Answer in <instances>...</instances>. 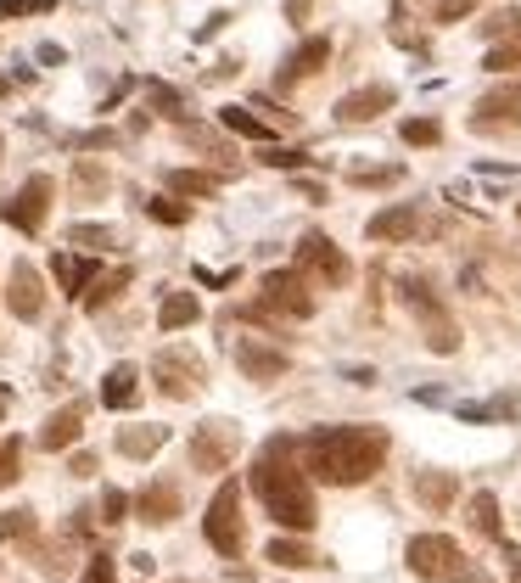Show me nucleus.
Segmentation results:
<instances>
[{"instance_id": "f03ea898", "label": "nucleus", "mask_w": 521, "mask_h": 583, "mask_svg": "<svg viewBox=\"0 0 521 583\" xmlns=\"http://www.w3.org/2000/svg\"><path fill=\"white\" fill-rule=\"evenodd\" d=\"M297 443L292 438H269L264 455L253 460V494L264 499V511L275 516L281 527H292V533H309L314 527V494H309V477H303V466H297Z\"/></svg>"}, {"instance_id": "c9c22d12", "label": "nucleus", "mask_w": 521, "mask_h": 583, "mask_svg": "<svg viewBox=\"0 0 521 583\" xmlns=\"http://www.w3.org/2000/svg\"><path fill=\"white\" fill-rule=\"evenodd\" d=\"M264 163L269 169H303L309 152H297V146H264Z\"/></svg>"}, {"instance_id": "8fccbe9b", "label": "nucleus", "mask_w": 521, "mask_h": 583, "mask_svg": "<svg viewBox=\"0 0 521 583\" xmlns=\"http://www.w3.org/2000/svg\"><path fill=\"white\" fill-rule=\"evenodd\" d=\"M6 404H12V393H6V387H0V415H6Z\"/></svg>"}, {"instance_id": "ddd939ff", "label": "nucleus", "mask_w": 521, "mask_h": 583, "mask_svg": "<svg viewBox=\"0 0 521 583\" xmlns=\"http://www.w3.org/2000/svg\"><path fill=\"white\" fill-rule=\"evenodd\" d=\"M6 309H12L17 320H40V309H45L40 270H34L29 258H17V264H12V286H6Z\"/></svg>"}, {"instance_id": "6ab92c4d", "label": "nucleus", "mask_w": 521, "mask_h": 583, "mask_svg": "<svg viewBox=\"0 0 521 583\" xmlns=\"http://www.w3.org/2000/svg\"><path fill=\"white\" fill-rule=\"evenodd\" d=\"M135 399H141V370L113 365L107 370V382H101V404H107V410H129Z\"/></svg>"}, {"instance_id": "79ce46f5", "label": "nucleus", "mask_w": 521, "mask_h": 583, "mask_svg": "<svg viewBox=\"0 0 521 583\" xmlns=\"http://www.w3.org/2000/svg\"><path fill=\"white\" fill-rule=\"evenodd\" d=\"M40 0H0V17H34Z\"/></svg>"}, {"instance_id": "37998d69", "label": "nucleus", "mask_w": 521, "mask_h": 583, "mask_svg": "<svg viewBox=\"0 0 521 583\" xmlns=\"http://www.w3.org/2000/svg\"><path fill=\"white\" fill-rule=\"evenodd\" d=\"M107 146H118L113 129H90V135H85V152H107Z\"/></svg>"}, {"instance_id": "1a4fd4ad", "label": "nucleus", "mask_w": 521, "mask_h": 583, "mask_svg": "<svg viewBox=\"0 0 521 583\" xmlns=\"http://www.w3.org/2000/svg\"><path fill=\"white\" fill-rule=\"evenodd\" d=\"M51 197H57V185H51V174H29V180L17 185V197L0 208L6 214V225H17L23 236H40L45 214H51Z\"/></svg>"}, {"instance_id": "2eb2a0df", "label": "nucleus", "mask_w": 521, "mask_h": 583, "mask_svg": "<svg viewBox=\"0 0 521 583\" xmlns=\"http://www.w3.org/2000/svg\"><path fill=\"white\" fill-rule=\"evenodd\" d=\"M393 85H365V90H348V96L337 101V118L342 124H370V118H381L387 107H393Z\"/></svg>"}, {"instance_id": "393cba45", "label": "nucleus", "mask_w": 521, "mask_h": 583, "mask_svg": "<svg viewBox=\"0 0 521 583\" xmlns=\"http://www.w3.org/2000/svg\"><path fill=\"white\" fill-rule=\"evenodd\" d=\"M169 191L174 197H213V191H219V174H208V169H169Z\"/></svg>"}, {"instance_id": "58836bf2", "label": "nucleus", "mask_w": 521, "mask_h": 583, "mask_svg": "<svg viewBox=\"0 0 521 583\" xmlns=\"http://www.w3.org/2000/svg\"><path fill=\"white\" fill-rule=\"evenodd\" d=\"M124 511H129V494L124 488H107V494H101V516H107V522H124Z\"/></svg>"}, {"instance_id": "a211bd4d", "label": "nucleus", "mask_w": 521, "mask_h": 583, "mask_svg": "<svg viewBox=\"0 0 521 583\" xmlns=\"http://www.w3.org/2000/svg\"><path fill=\"white\" fill-rule=\"evenodd\" d=\"M415 499H421L426 511H449L454 499H460L454 471H415Z\"/></svg>"}, {"instance_id": "7c9ffc66", "label": "nucleus", "mask_w": 521, "mask_h": 583, "mask_svg": "<svg viewBox=\"0 0 521 583\" xmlns=\"http://www.w3.org/2000/svg\"><path fill=\"white\" fill-rule=\"evenodd\" d=\"M482 34H488V40H510L516 45L521 40V6H499V12L482 23Z\"/></svg>"}, {"instance_id": "5701e85b", "label": "nucleus", "mask_w": 521, "mask_h": 583, "mask_svg": "<svg viewBox=\"0 0 521 583\" xmlns=\"http://www.w3.org/2000/svg\"><path fill=\"white\" fill-rule=\"evenodd\" d=\"M197 320H202V303L191 292H169L163 309H157V326L163 331H185V326H197Z\"/></svg>"}, {"instance_id": "9b49d317", "label": "nucleus", "mask_w": 521, "mask_h": 583, "mask_svg": "<svg viewBox=\"0 0 521 583\" xmlns=\"http://www.w3.org/2000/svg\"><path fill=\"white\" fill-rule=\"evenodd\" d=\"M521 124V85L516 79H505V85H493L488 96L477 101V113H471V129H516Z\"/></svg>"}, {"instance_id": "a19ab883", "label": "nucleus", "mask_w": 521, "mask_h": 583, "mask_svg": "<svg viewBox=\"0 0 521 583\" xmlns=\"http://www.w3.org/2000/svg\"><path fill=\"white\" fill-rule=\"evenodd\" d=\"M152 219H163V225H185L191 214H185L180 202H169V197H152Z\"/></svg>"}, {"instance_id": "a18cd8bd", "label": "nucleus", "mask_w": 521, "mask_h": 583, "mask_svg": "<svg viewBox=\"0 0 521 583\" xmlns=\"http://www.w3.org/2000/svg\"><path fill=\"white\" fill-rule=\"evenodd\" d=\"M101 185H107V180H101V169H85V163H79V191H90V197H96Z\"/></svg>"}, {"instance_id": "423d86ee", "label": "nucleus", "mask_w": 521, "mask_h": 583, "mask_svg": "<svg viewBox=\"0 0 521 583\" xmlns=\"http://www.w3.org/2000/svg\"><path fill=\"white\" fill-rule=\"evenodd\" d=\"M152 376H157V393L174 404L197 399L202 382H208V370H202V359L191 354V348H163V354L152 359Z\"/></svg>"}, {"instance_id": "dca6fc26", "label": "nucleus", "mask_w": 521, "mask_h": 583, "mask_svg": "<svg viewBox=\"0 0 521 583\" xmlns=\"http://www.w3.org/2000/svg\"><path fill=\"white\" fill-rule=\"evenodd\" d=\"M85 421H90V410H85V404H62V410H57V415H51V421L40 427V449H51V455H57V449L79 443V438H85Z\"/></svg>"}, {"instance_id": "3c124183", "label": "nucleus", "mask_w": 521, "mask_h": 583, "mask_svg": "<svg viewBox=\"0 0 521 583\" xmlns=\"http://www.w3.org/2000/svg\"><path fill=\"white\" fill-rule=\"evenodd\" d=\"M516 219H521V208H516Z\"/></svg>"}, {"instance_id": "4be33fe9", "label": "nucleus", "mask_w": 521, "mask_h": 583, "mask_svg": "<svg viewBox=\"0 0 521 583\" xmlns=\"http://www.w3.org/2000/svg\"><path fill=\"white\" fill-rule=\"evenodd\" d=\"M57 281H62V292L68 298H85V286L96 281V258H79V253H57Z\"/></svg>"}, {"instance_id": "f704fd0d", "label": "nucleus", "mask_w": 521, "mask_h": 583, "mask_svg": "<svg viewBox=\"0 0 521 583\" xmlns=\"http://www.w3.org/2000/svg\"><path fill=\"white\" fill-rule=\"evenodd\" d=\"M152 113L180 118V113H185V96H180V90H169V85H152Z\"/></svg>"}, {"instance_id": "473e14b6", "label": "nucleus", "mask_w": 521, "mask_h": 583, "mask_svg": "<svg viewBox=\"0 0 521 583\" xmlns=\"http://www.w3.org/2000/svg\"><path fill=\"white\" fill-rule=\"evenodd\" d=\"M17 471H23V443L6 438V443H0V488H12Z\"/></svg>"}, {"instance_id": "a878e982", "label": "nucleus", "mask_w": 521, "mask_h": 583, "mask_svg": "<svg viewBox=\"0 0 521 583\" xmlns=\"http://www.w3.org/2000/svg\"><path fill=\"white\" fill-rule=\"evenodd\" d=\"M118 292H129V270H107V275H96V281L85 286V309H107V303L118 298Z\"/></svg>"}, {"instance_id": "c756f323", "label": "nucleus", "mask_w": 521, "mask_h": 583, "mask_svg": "<svg viewBox=\"0 0 521 583\" xmlns=\"http://www.w3.org/2000/svg\"><path fill=\"white\" fill-rule=\"evenodd\" d=\"M118 230L113 225H73L68 230V247H79V253H101V247H113Z\"/></svg>"}, {"instance_id": "ea45409f", "label": "nucleus", "mask_w": 521, "mask_h": 583, "mask_svg": "<svg viewBox=\"0 0 521 583\" xmlns=\"http://www.w3.org/2000/svg\"><path fill=\"white\" fill-rule=\"evenodd\" d=\"M510 415V404H460V421H499Z\"/></svg>"}, {"instance_id": "0eeeda50", "label": "nucleus", "mask_w": 521, "mask_h": 583, "mask_svg": "<svg viewBox=\"0 0 521 583\" xmlns=\"http://www.w3.org/2000/svg\"><path fill=\"white\" fill-rule=\"evenodd\" d=\"M404 303L426 320V348H432V354H454V348H460V326H454L449 309L432 298V286H426V281L409 275V281H404Z\"/></svg>"}, {"instance_id": "bb28decb", "label": "nucleus", "mask_w": 521, "mask_h": 583, "mask_svg": "<svg viewBox=\"0 0 521 583\" xmlns=\"http://www.w3.org/2000/svg\"><path fill=\"white\" fill-rule=\"evenodd\" d=\"M471 527H477L482 539H505V527H499V499L482 488V494H471Z\"/></svg>"}, {"instance_id": "6e6552de", "label": "nucleus", "mask_w": 521, "mask_h": 583, "mask_svg": "<svg viewBox=\"0 0 521 583\" xmlns=\"http://www.w3.org/2000/svg\"><path fill=\"white\" fill-rule=\"evenodd\" d=\"M236 449H241V432H236V421H202L197 432H191V466L197 471H230V460H236Z\"/></svg>"}, {"instance_id": "aec40b11", "label": "nucleus", "mask_w": 521, "mask_h": 583, "mask_svg": "<svg viewBox=\"0 0 521 583\" xmlns=\"http://www.w3.org/2000/svg\"><path fill=\"white\" fill-rule=\"evenodd\" d=\"M325 62H331V40H303L286 57V68H281V85H297V79H309V73H320Z\"/></svg>"}, {"instance_id": "72a5a7b5", "label": "nucleus", "mask_w": 521, "mask_h": 583, "mask_svg": "<svg viewBox=\"0 0 521 583\" xmlns=\"http://www.w3.org/2000/svg\"><path fill=\"white\" fill-rule=\"evenodd\" d=\"M348 180L353 185H398L404 169H398V163H387V169H348Z\"/></svg>"}, {"instance_id": "49530a36", "label": "nucleus", "mask_w": 521, "mask_h": 583, "mask_svg": "<svg viewBox=\"0 0 521 583\" xmlns=\"http://www.w3.org/2000/svg\"><path fill=\"white\" fill-rule=\"evenodd\" d=\"M68 471H73V477H90V471H96V455H73Z\"/></svg>"}, {"instance_id": "2f4dec72", "label": "nucleus", "mask_w": 521, "mask_h": 583, "mask_svg": "<svg viewBox=\"0 0 521 583\" xmlns=\"http://www.w3.org/2000/svg\"><path fill=\"white\" fill-rule=\"evenodd\" d=\"M398 135H404L409 146H437V141H443V124H437V118H404Z\"/></svg>"}, {"instance_id": "b1692460", "label": "nucleus", "mask_w": 521, "mask_h": 583, "mask_svg": "<svg viewBox=\"0 0 521 583\" xmlns=\"http://www.w3.org/2000/svg\"><path fill=\"white\" fill-rule=\"evenodd\" d=\"M219 124H225L230 135H247V141H258V146L275 141V129H269L264 118H253L247 107H219Z\"/></svg>"}, {"instance_id": "412c9836", "label": "nucleus", "mask_w": 521, "mask_h": 583, "mask_svg": "<svg viewBox=\"0 0 521 583\" xmlns=\"http://www.w3.org/2000/svg\"><path fill=\"white\" fill-rule=\"evenodd\" d=\"M415 225H421V219H415V208H381V214L365 225V236H370V242H409V236H415Z\"/></svg>"}, {"instance_id": "4468645a", "label": "nucleus", "mask_w": 521, "mask_h": 583, "mask_svg": "<svg viewBox=\"0 0 521 583\" xmlns=\"http://www.w3.org/2000/svg\"><path fill=\"white\" fill-rule=\"evenodd\" d=\"M129 511L141 516L146 527H163V522L180 516V488H174V483H146L141 494L129 499Z\"/></svg>"}, {"instance_id": "4c0bfd02", "label": "nucleus", "mask_w": 521, "mask_h": 583, "mask_svg": "<svg viewBox=\"0 0 521 583\" xmlns=\"http://www.w3.org/2000/svg\"><path fill=\"white\" fill-rule=\"evenodd\" d=\"M79 583H118V567H113V555H90V567Z\"/></svg>"}, {"instance_id": "09e8293b", "label": "nucleus", "mask_w": 521, "mask_h": 583, "mask_svg": "<svg viewBox=\"0 0 521 583\" xmlns=\"http://www.w3.org/2000/svg\"><path fill=\"white\" fill-rule=\"evenodd\" d=\"M303 12H309V0H286V17L292 23H303Z\"/></svg>"}, {"instance_id": "9d476101", "label": "nucleus", "mask_w": 521, "mask_h": 583, "mask_svg": "<svg viewBox=\"0 0 521 583\" xmlns=\"http://www.w3.org/2000/svg\"><path fill=\"white\" fill-rule=\"evenodd\" d=\"M297 275H303V281H325V286H342L348 281V258L337 253V242H331V236H320V230H314V236H303V242H297Z\"/></svg>"}, {"instance_id": "c85d7f7f", "label": "nucleus", "mask_w": 521, "mask_h": 583, "mask_svg": "<svg viewBox=\"0 0 521 583\" xmlns=\"http://www.w3.org/2000/svg\"><path fill=\"white\" fill-rule=\"evenodd\" d=\"M269 561H275V567H286V572H297V567H314V550L303 539H275L269 544Z\"/></svg>"}, {"instance_id": "f3484780", "label": "nucleus", "mask_w": 521, "mask_h": 583, "mask_svg": "<svg viewBox=\"0 0 521 583\" xmlns=\"http://www.w3.org/2000/svg\"><path fill=\"white\" fill-rule=\"evenodd\" d=\"M163 443H169V427L141 421V427H124V432H118V455H124V460H152Z\"/></svg>"}, {"instance_id": "39448f33", "label": "nucleus", "mask_w": 521, "mask_h": 583, "mask_svg": "<svg viewBox=\"0 0 521 583\" xmlns=\"http://www.w3.org/2000/svg\"><path fill=\"white\" fill-rule=\"evenodd\" d=\"M269 314H286V320H309L314 314V292L297 270H269L264 275V303H253L247 320H269Z\"/></svg>"}, {"instance_id": "20e7f679", "label": "nucleus", "mask_w": 521, "mask_h": 583, "mask_svg": "<svg viewBox=\"0 0 521 583\" xmlns=\"http://www.w3.org/2000/svg\"><path fill=\"white\" fill-rule=\"evenodd\" d=\"M202 533H208V544L225 555V561H236V555L247 550V527H241V488L236 483H219V494L208 499Z\"/></svg>"}, {"instance_id": "f257e3e1", "label": "nucleus", "mask_w": 521, "mask_h": 583, "mask_svg": "<svg viewBox=\"0 0 521 583\" xmlns=\"http://www.w3.org/2000/svg\"><path fill=\"white\" fill-rule=\"evenodd\" d=\"M303 449V471L320 477L331 488H353L370 483L387 460V432L381 427H320L297 443Z\"/></svg>"}, {"instance_id": "de8ad7c7", "label": "nucleus", "mask_w": 521, "mask_h": 583, "mask_svg": "<svg viewBox=\"0 0 521 583\" xmlns=\"http://www.w3.org/2000/svg\"><path fill=\"white\" fill-rule=\"evenodd\" d=\"M505 561H510V583H521V550L516 544H505Z\"/></svg>"}, {"instance_id": "7ed1b4c3", "label": "nucleus", "mask_w": 521, "mask_h": 583, "mask_svg": "<svg viewBox=\"0 0 521 583\" xmlns=\"http://www.w3.org/2000/svg\"><path fill=\"white\" fill-rule=\"evenodd\" d=\"M404 561H409L415 578H432V583H465L471 578V561H465V550L449 533H415V539L404 544Z\"/></svg>"}, {"instance_id": "c03bdc74", "label": "nucleus", "mask_w": 521, "mask_h": 583, "mask_svg": "<svg viewBox=\"0 0 521 583\" xmlns=\"http://www.w3.org/2000/svg\"><path fill=\"white\" fill-rule=\"evenodd\" d=\"M471 12V0H437V23H449V17H465Z\"/></svg>"}, {"instance_id": "f8f14e48", "label": "nucleus", "mask_w": 521, "mask_h": 583, "mask_svg": "<svg viewBox=\"0 0 521 583\" xmlns=\"http://www.w3.org/2000/svg\"><path fill=\"white\" fill-rule=\"evenodd\" d=\"M236 365L247 382H281L286 370H292V359L281 354V348H264L258 337H241L236 342Z\"/></svg>"}, {"instance_id": "e433bc0d", "label": "nucleus", "mask_w": 521, "mask_h": 583, "mask_svg": "<svg viewBox=\"0 0 521 583\" xmlns=\"http://www.w3.org/2000/svg\"><path fill=\"white\" fill-rule=\"evenodd\" d=\"M482 68H493V73H516V68H521V45H493Z\"/></svg>"}, {"instance_id": "cd10ccee", "label": "nucleus", "mask_w": 521, "mask_h": 583, "mask_svg": "<svg viewBox=\"0 0 521 583\" xmlns=\"http://www.w3.org/2000/svg\"><path fill=\"white\" fill-rule=\"evenodd\" d=\"M0 539L6 544H40V516L34 511H6L0 516Z\"/></svg>"}]
</instances>
